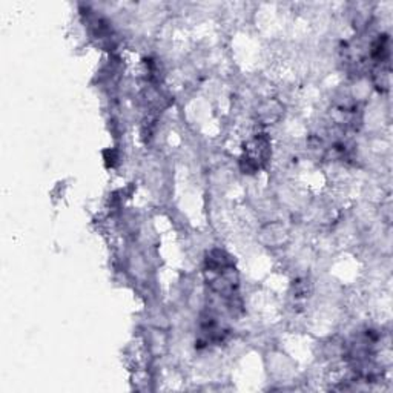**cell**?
Segmentation results:
<instances>
[{
	"label": "cell",
	"mask_w": 393,
	"mask_h": 393,
	"mask_svg": "<svg viewBox=\"0 0 393 393\" xmlns=\"http://www.w3.org/2000/svg\"><path fill=\"white\" fill-rule=\"evenodd\" d=\"M267 155H269V140L260 136L249 143L246 148V157L243 160L247 162V172H254L257 168H260V165L266 162Z\"/></svg>",
	"instance_id": "obj_1"
}]
</instances>
